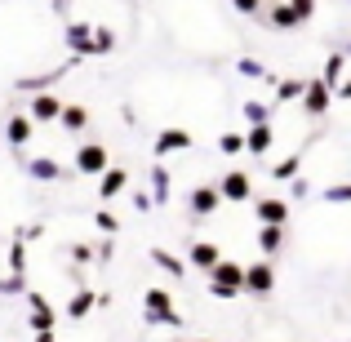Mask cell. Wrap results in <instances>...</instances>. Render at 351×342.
Masks as SVG:
<instances>
[{
    "label": "cell",
    "instance_id": "obj_1",
    "mask_svg": "<svg viewBox=\"0 0 351 342\" xmlns=\"http://www.w3.org/2000/svg\"><path fill=\"white\" fill-rule=\"evenodd\" d=\"M143 316H147V325H169V329H182V316H178V307H173V293L169 289H147L143 293Z\"/></svg>",
    "mask_w": 351,
    "mask_h": 342
},
{
    "label": "cell",
    "instance_id": "obj_2",
    "mask_svg": "<svg viewBox=\"0 0 351 342\" xmlns=\"http://www.w3.org/2000/svg\"><path fill=\"white\" fill-rule=\"evenodd\" d=\"M271 289H276V262H271V258H258V262H249V267H245V293L267 298Z\"/></svg>",
    "mask_w": 351,
    "mask_h": 342
},
{
    "label": "cell",
    "instance_id": "obj_3",
    "mask_svg": "<svg viewBox=\"0 0 351 342\" xmlns=\"http://www.w3.org/2000/svg\"><path fill=\"white\" fill-rule=\"evenodd\" d=\"M112 164V156H107L103 143H85L76 147V173H85V178H98V173Z\"/></svg>",
    "mask_w": 351,
    "mask_h": 342
},
{
    "label": "cell",
    "instance_id": "obj_4",
    "mask_svg": "<svg viewBox=\"0 0 351 342\" xmlns=\"http://www.w3.org/2000/svg\"><path fill=\"white\" fill-rule=\"evenodd\" d=\"M27 116L36 120V125H58V116H62V98L58 94H32V103H27Z\"/></svg>",
    "mask_w": 351,
    "mask_h": 342
},
{
    "label": "cell",
    "instance_id": "obj_5",
    "mask_svg": "<svg viewBox=\"0 0 351 342\" xmlns=\"http://www.w3.org/2000/svg\"><path fill=\"white\" fill-rule=\"evenodd\" d=\"M18 164H23V173L36 178V182H62V164L49 160V156H18Z\"/></svg>",
    "mask_w": 351,
    "mask_h": 342
},
{
    "label": "cell",
    "instance_id": "obj_6",
    "mask_svg": "<svg viewBox=\"0 0 351 342\" xmlns=\"http://www.w3.org/2000/svg\"><path fill=\"white\" fill-rule=\"evenodd\" d=\"M205 276H209V284H227V289H240V293H245V267H240L236 258H218Z\"/></svg>",
    "mask_w": 351,
    "mask_h": 342
},
{
    "label": "cell",
    "instance_id": "obj_7",
    "mask_svg": "<svg viewBox=\"0 0 351 342\" xmlns=\"http://www.w3.org/2000/svg\"><path fill=\"white\" fill-rule=\"evenodd\" d=\"M329 103H334V89H329L325 80H307V89H302L307 116H329Z\"/></svg>",
    "mask_w": 351,
    "mask_h": 342
},
{
    "label": "cell",
    "instance_id": "obj_8",
    "mask_svg": "<svg viewBox=\"0 0 351 342\" xmlns=\"http://www.w3.org/2000/svg\"><path fill=\"white\" fill-rule=\"evenodd\" d=\"M254 214H258V223L285 227V223H289V200H285V196H263V200L254 205Z\"/></svg>",
    "mask_w": 351,
    "mask_h": 342
},
{
    "label": "cell",
    "instance_id": "obj_9",
    "mask_svg": "<svg viewBox=\"0 0 351 342\" xmlns=\"http://www.w3.org/2000/svg\"><path fill=\"white\" fill-rule=\"evenodd\" d=\"M271 147H276V129H271V120H267V125H249V134H245V151H249V156H258V160H263Z\"/></svg>",
    "mask_w": 351,
    "mask_h": 342
},
{
    "label": "cell",
    "instance_id": "obj_10",
    "mask_svg": "<svg viewBox=\"0 0 351 342\" xmlns=\"http://www.w3.org/2000/svg\"><path fill=\"white\" fill-rule=\"evenodd\" d=\"M32 134H36V120L27 116V112H18V116L5 120V138H9V147H18V151L32 143Z\"/></svg>",
    "mask_w": 351,
    "mask_h": 342
},
{
    "label": "cell",
    "instance_id": "obj_11",
    "mask_svg": "<svg viewBox=\"0 0 351 342\" xmlns=\"http://www.w3.org/2000/svg\"><path fill=\"white\" fill-rule=\"evenodd\" d=\"M280 249H285V227H276V223H258V254L263 258H280Z\"/></svg>",
    "mask_w": 351,
    "mask_h": 342
},
{
    "label": "cell",
    "instance_id": "obj_12",
    "mask_svg": "<svg viewBox=\"0 0 351 342\" xmlns=\"http://www.w3.org/2000/svg\"><path fill=\"white\" fill-rule=\"evenodd\" d=\"M218 191H223V200H232V205H240V200H249V196H254V182H249V173L232 169L223 182H218Z\"/></svg>",
    "mask_w": 351,
    "mask_h": 342
},
{
    "label": "cell",
    "instance_id": "obj_13",
    "mask_svg": "<svg viewBox=\"0 0 351 342\" xmlns=\"http://www.w3.org/2000/svg\"><path fill=\"white\" fill-rule=\"evenodd\" d=\"M27 307H32V329H53V325H58V316H53V307L45 302V293L27 289Z\"/></svg>",
    "mask_w": 351,
    "mask_h": 342
},
{
    "label": "cell",
    "instance_id": "obj_14",
    "mask_svg": "<svg viewBox=\"0 0 351 342\" xmlns=\"http://www.w3.org/2000/svg\"><path fill=\"white\" fill-rule=\"evenodd\" d=\"M187 205H191V214H196V218H209L218 205H223V191H218V187H196Z\"/></svg>",
    "mask_w": 351,
    "mask_h": 342
},
{
    "label": "cell",
    "instance_id": "obj_15",
    "mask_svg": "<svg viewBox=\"0 0 351 342\" xmlns=\"http://www.w3.org/2000/svg\"><path fill=\"white\" fill-rule=\"evenodd\" d=\"M187 147H191L187 129H165V134L156 138V156H173V151H187Z\"/></svg>",
    "mask_w": 351,
    "mask_h": 342
},
{
    "label": "cell",
    "instance_id": "obj_16",
    "mask_svg": "<svg viewBox=\"0 0 351 342\" xmlns=\"http://www.w3.org/2000/svg\"><path fill=\"white\" fill-rule=\"evenodd\" d=\"M187 258H191V267H196V271H209V267H214L218 258H223V249H218L214 240H196Z\"/></svg>",
    "mask_w": 351,
    "mask_h": 342
},
{
    "label": "cell",
    "instance_id": "obj_17",
    "mask_svg": "<svg viewBox=\"0 0 351 342\" xmlns=\"http://www.w3.org/2000/svg\"><path fill=\"white\" fill-rule=\"evenodd\" d=\"M125 182H129V173H125V169H112V164H107V169L98 173V196H103V200L120 196V191H125Z\"/></svg>",
    "mask_w": 351,
    "mask_h": 342
},
{
    "label": "cell",
    "instance_id": "obj_18",
    "mask_svg": "<svg viewBox=\"0 0 351 342\" xmlns=\"http://www.w3.org/2000/svg\"><path fill=\"white\" fill-rule=\"evenodd\" d=\"M94 307H98V293L94 289H76V293H71V302H67V320H85Z\"/></svg>",
    "mask_w": 351,
    "mask_h": 342
},
{
    "label": "cell",
    "instance_id": "obj_19",
    "mask_svg": "<svg viewBox=\"0 0 351 342\" xmlns=\"http://www.w3.org/2000/svg\"><path fill=\"white\" fill-rule=\"evenodd\" d=\"M58 125L67 129V134H80V129H89V112H85V107H76V103H62Z\"/></svg>",
    "mask_w": 351,
    "mask_h": 342
},
{
    "label": "cell",
    "instance_id": "obj_20",
    "mask_svg": "<svg viewBox=\"0 0 351 342\" xmlns=\"http://www.w3.org/2000/svg\"><path fill=\"white\" fill-rule=\"evenodd\" d=\"M152 262L160 267V271H169L173 280H182V276H187V262H182V258H173L169 249H152Z\"/></svg>",
    "mask_w": 351,
    "mask_h": 342
},
{
    "label": "cell",
    "instance_id": "obj_21",
    "mask_svg": "<svg viewBox=\"0 0 351 342\" xmlns=\"http://www.w3.org/2000/svg\"><path fill=\"white\" fill-rule=\"evenodd\" d=\"M298 164H302V151H289L285 160H271V178L276 182H289L293 173H298Z\"/></svg>",
    "mask_w": 351,
    "mask_h": 342
},
{
    "label": "cell",
    "instance_id": "obj_22",
    "mask_svg": "<svg viewBox=\"0 0 351 342\" xmlns=\"http://www.w3.org/2000/svg\"><path fill=\"white\" fill-rule=\"evenodd\" d=\"M116 49V32L112 27H94V36H89V58L94 53H112Z\"/></svg>",
    "mask_w": 351,
    "mask_h": 342
},
{
    "label": "cell",
    "instance_id": "obj_23",
    "mask_svg": "<svg viewBox=\"0 0 351 342\" xmlns=\"http://www.w3.org/2000/svg\"><path fill=\"white\" fill-rule=\"evenodd\" d=\"M152 200L156 205L169 200V169H165V164H152Z\"/></svg>",
    "mask_w": 351,
    "mask_h": 342
},
{
    "label": "cell",
    "instance_id": "obj_24",
    "mask_svg": "<svg viewBox=\"0 0 351 342\" xmlns=\"http://www.w3.org/2000/svg\"><path fill=\"white\" fill-rule=\"evenodd\" d=\"M302 89H307V80H280L276 85V103H302Z\"/></svg>",
    "mask_w": 351,
    "mask_h": 342
},
{
    "label": "cell",
    "instance_id": "obj_25",
    "mask_svg": "<svg viewBox=\"0 0 351 342\" xmlns=\"http://www.w3.org/2000/svg\"><path fill=\"white\" fill-rule=\"evenodd\" d=\"M343 67H347V53H343V49H338V53H329V62H325V76H320V80H325V85L334 89L338 80H343Z\"/></svg>",
    "mask_w": 351,
    "mask_h": 342
},
{
    "label": "cell",
    "instance_id": "obj_26",
    "mask_svg": "<svg viewBox=\"0 0 351 342\" xmlns=\"http://www.w3.org/2000/svg\"><path fill=\"white\" fill-rule=\"evenodd\" d=\"M240 116H245V125H267V120H271V112H267L263 103H254V98L240 103Z\"/></svg>",
    "mask_w": 351,
    "mask_h": 342
},
{
    "label": "cell",
    "instance_id": "obj_27",
    "mask_svg": "<svg viewBox=\"0 0 351 342\" xmlns=\"http://www.w3.org/2000/svg\"><path fill=\"white\" fill-rule=\"evenodd\" d=\"M320 200H329V205H351V182H338V187H325V191H320Z\"/></svg>",
    "mask_w": 351,
    "mask_h": 342
},
{
    "label": "cell",
    "instance_id": "obj_28",
    "mask_svg": "<svg viewBox=\"0 0 351 342\" xmlns=\"http://www.w3.org/2000/svg\"><path fill=\"white\" fill-rule=\"evenodd\" d=\"M218 147H223V156H240V151H245V134H223Z\"/></svg>",
    "mask_w": 351,
    "mask_h": 342
},
{
    "label": "cell",
    "instance_id": "obj_29",
    "mask_svg": "<svg viewBox=\"0 0 351 342\" xmlns=\"http://www.w3.org/2000/svg\"><path fill=\"white\" fill-rule=\"evenodd\" d=\"M94 223H98V231H103V236H116V231H120L116 214H107V209H98V214H94Z\"/></svg>",
    "mask_w": 351,
    "mask_h": 342
},
{
    "label": "cell",
    "instance_id": "obj_30",
    "mask_svg": "<svg viewBox=\"0 0 351 342\" xmlns=\"http://www.w3.org/2000/svg\"><path fill=\"white\" fill-rule=\"evenodd\" d=\"M236 71H240V76H249V80H263V76H267L263 62H254V58H240V62H236Z\"/></svg>",
    "mask_w": 351,
    "mask_h": 342
},
{
    "label": "cell",
    "instance_id": "obj_31",
    "mask_svg": "<svg viewBox=\"0 0 351 342\" xmlns=\"http://www.w3.org/2000/svg\"><path fill=\"white\" fill-rule=\"evenodd\" d=\"M232 5L240 9V14H249V18H263V9H267V0H232Z\"/></svg>",
    "mask_w": 351,
    "mask_h": 342
},
{
    "label": "cell",
    "instance_id": "obj_32",
    "mask_svg": "<svg viewBox=\"0 0 351 342\" xmlns=\"http://www.w3.org/2000/svg\"><path fill=\"white\" fill-rule=\"evenodd\" d=\"M0 293H27V280H23V276H14V271H9L5 280H0Z\"/></svg>",
    "mask_w": 351,
    "mask_h": 342
},
{
    "label": "cell",
    "instance_id": "obj_33",
    "mask_svg": "<svg viewBox=\"0 0 351 342\" xmlns=\"http://www.w3.org/2000/svg\"><path fill=\"white\" fill-rule=\"evenodd\" d=\"M71 258H76V267H89V262H94V249H89V245H71Z\"/></svg>",
    "mask_w": 351,
    "mask_h": 342
},
{
    "label": "cell",
    "instance_id": "obj_34",
    "mask_svg": "<svg viewBox=\"0 0 351 342\" xmlns=\"http://www.w3.org/2000/svg\"><path fill=\"white\" fill-rule=\"evenodd\" d=\"M307 196H311V182L307 178H293L289 182V200H307Z\"/></svg>",
    "mask_w": 351,
    "mask_h": 342
},
{
    "label": "cell",
    "instance_id": "obj_35",
    "mask_svg": "<svg viewBox=\"0 0 351 342\" xmlns=\"http://www.w3.org/2000/svg\"><path fill=\"white\" fill-rule=\"evenodd\" d=\"M152 205H156V200L147 196V191H134V209H143V214H147V209H152Z\"/></svg>",
    "mask_w": 351,
    "mask_h": 342
},
{
    "label": "cell",
    "instance_id": "obj_36",
    "mask_svg": "<svg viewBox=\"0 0 351 342\" xmlns=\"http://www.w3.org/2000/svg\"><path fill=\"white\" fill-rule=\"evenodd\" d=\"M334 94L343 98V103H351V80H338V85H334Z\"/></svg>",
    "mask_w": 351,
    "mask_h": 342
},
{
    "label": "cell",
    "instance_id": "obj_37",
    "mask_svg": "<svg viewBox=\"0 0 351 342\" xmlns=\"http://www.w3.org/2000/svg\"><path fill=\"white\" fill-rule=\"evenodd\" d=\"M36 342H58V334L53 329H36Z\"/></svg>",
    "mask_w": 351,
    "mask_h": 342
},
{
    "label": "cell",
    "instance_id": "obj_38",
    "mask_svg": "<svg viewBox=\"0 0 351 342\" xmlns=\"http://www.w3.org/2000/svg\"><path fill=\"white\" fill-rule=\"evenodd\" d=\"M343 53H347V58H351V45H347V49H343Z\"/></svg>",
    "mask_w": 351,
    "mask_h": 342
}]
</instances>
